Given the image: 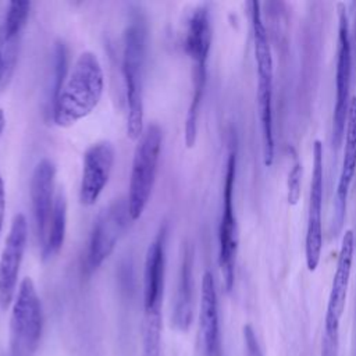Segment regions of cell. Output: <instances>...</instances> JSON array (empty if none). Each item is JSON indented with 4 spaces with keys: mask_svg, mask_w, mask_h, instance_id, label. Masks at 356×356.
<instances>
[{
    "mask_svg": "<svg viewBox=\"0 0 356 356\" xmlns=\"http://www.w3.org/2000/svg\"><path fill=\"white\" fill-rule=\"evenodd\" d=\"M252 14V31H253V49L257 70V89L256 102L257 113L261 129L263 143V161L270 167L274 161V128H273V78L274 63L271 47L268 43L267 29L261 19L260 4L257 1L250 3Z\"/></svg>",
    "mask_w": 356,
    "mask_h": 356,
    "instance_id": "3",
    "label": "cell"
},
{
    "mask_svg": "<svg viewBox=\"0 0 356 356\" xmlns=\"http://www.w3.org/2000/svg\"><path fill=\"white\" fill-rule=\"evenodd\" d=\"M243 341H245L246 356H263L260 350V345L257 342V337L250 324L243 325Z\"/></svg>",
    "mask_w": 356,
    "mask_h": 356,
    "instance_id": "24",
    "label": "cell"
},
{
    "mask_svg": "<svg viewBox=\"0 0 356 356\" xmlns=\"http://www.w3.org/2000/svg\"><path fill=\"white\" fill-rule=\"evenodd\" d=\"M31 3L25 0H13L7 6L3 26L0 31V50L4 57L6 72L13 65V57L15 54V43L26 24L29 15Z\"/></svg>",
    "mask_w": 356,
    "mask_h": 356,
    "instance_id": "19",
    "label": "cell"
},
{
    "mask_svg": "<svg viewBox=\"0 0 356 356\" xmlns=\"http://www.w3.org/2000/svg\"><path fill=\"white\" fill-rule=\"evenodd\" d=\"M353 252L355 234L352 229H346L342 235L337 267L327 302L324 334L321 341V356H339V323L345 310L348 296Z\"/></svg>",
    "mask_w": 356,
    "mask_h": 356,
    "instance_id": "6",
    "label": "cell"
},
{
    "mask_svg": "<svg viewBox=\"0 0 356 356\" xmlns=\"http://www.w3.org/2000/svg\"><path fill=\"white\" fill-rule=\"evenodd\" d=\"M165 228H161L149 245L143 266V316L161 314L164 266H165Z\"/></svg>",
    "mask_w": 356,
    "mask_h": 356,
    "instance_id": "14",
    "label": "cell"
},
{
    "mask_svg": "<svg viewBox=\"0 0 356 356\" xmlns=\"http://www.w3.org/2000/svg\"><path fill=\"white\" fill-rule=\"evenodd\" d=\"M67 61H68V50L63 42H57L54 46V81L51 90V107L67 79Z\"/></svg>",
    "mask_w": 356,
    "mask_h": 356,
    "instance_id": "22",
    "label": "cell"
},
{
    "mask_svg": "<svg viewBox=\"0 0 356 356\" xmlns=\"http://www.w3.org/2000/svg\"><path fill=\"white\" fill-rule=\"evenodd\" d=\"M131 220L127 200L118 199L104 207L96 217L86 252L85 268L88 273L97 270L113 253L122 232Z\"/></svg>",
    "mask_w": 356,
    "mask_h": 356,
    "instance_id": "9",
    "label": "cell"
},
{
    "mask_svg": "<svg viewBox=\"0 0 356 356\" xmlns=\"http://www.w3.org/2000/svg\"><path fill=\"white\" fill-rule=\"evenodd\" d=\"M104 88L102 64L93 51H83L75 60L51 107L53 122L71 127L97 106Z\"/></svg>",
    "mask_w": 356,
    "mask_h": 356,
    "instance_id": "1",
    "label": "cell"
},
{
    "mask_svg": "<svg viewBox=\"0 0 356 356\" xmlns=\"http://www.w3.org/2000/svg\"><path fill=\"white\" fill-rule=\"evenodd\" d=\"M4 214H6V189H4L3 177L0 174V235H1V229H3Z\"/></svg>",
    "mask_w": 356,
    "mask_h": 356,
    "instance_id": "25",
    "label": "cell"
},
{
    "mask_svg": "<svg viewBox=\"0 0 356 356\" xmlns=\"http://www.w3.org/2000/svg\"><path fill=\"white\" fill-rule=\"evenodd\" d=\"M42 305L33 281L25 277L17 289L10 316L11 356H33L42 335Z\"/></svg>",
    "mask_w": 356,
    "mask_h": 356,
    "instance_id": "5",
    "label": "cell"
},
{
    "mask_svg": "<svg viewBox=\"0 0 356 356\" xmlns=\"http://www.w3.org/2000/svg\"><path fill=\"white\" fill-rule=\"evenodd\" d=\"M6 74V64H4V57H3V53L0 50V83H1V79Z\"/></svg>",
    "mask_w": 356,
    "mask_h": 356,
    "instance_id": "26",
    "label": "cell"
},
{
    "mask_svg": "<svg viewBox=\"0 0 356 356\" xmlns=\"http://www.w3.org/2000/svg\"><path fill=\"white\" fill-rule=\"evenodd\" d=\"M114 157V146L107 140L96 142L86 149L79 182V200L82 204L92 206L99 199L108 182Z\"/></svg>",
    "mask_w": 356,
    "mask_h": 356,
    "instance_id": "12",
    "label": "cell"
},
{
    "mask_svg": "<svg viewBox=\"0 0 356 356\" xmlns=\"http://www.w3.org/2000/svg\"><path fill=\"white\" fill-rule=\"evenodd\" d=\"M161 143V128L159 124L152 122L143 129L140 138L138 139V145L135 146L127 196L131 221L140 218L150 200L160 160Z\"/></svg>",
    "mask_w": 356,
    "mask_h": 356,
    "instance_id": "4",
    "label": "cell"
},
{
    "mask_svg": "<svg viewBox=\"0 0 356 356\" xmlns=\"http://www.w3.org/2000/svg\"><path fill=\"white\" fill-rule=\"evenodd\" d=\"M54 178H56V165L50 159H42L33 168L31 177V202H32V214L35 221V228L40 245L44 241L47 225L50 221L54 199Z\"/></svg>",
    "mask_w": 356,
    "mask_h": 356,
    "instance_id": "16",
    "label": "cell"
},
{
    "mask_svg": "<svg viewBox=\"0 0 356 356\" xmlns=\"http://www.w3.org/2000/svg\"><path fill=\"white\" fill-rule=\"evenodd\" d=\"M355 39H356V25H355Z\"/></svg>",
    "mask_w": 356,
    "mask_h": 356,
    "instance_id": "28",
    "label": "cell"
},
{
    "mask_svg": "<svg viewBox=\"0 0 356 356\" xmlns=\"http://www.w3.org/2000/svg\"><path fill=\"white\" fill-rule=\"evenodd\" d=\"M323 143L316 139L313 143V168L310 181V197L309 213L305 238V259L309 271H314L320 263L323 250Z\"/></svg>",
    "mask_w": 356,
    "mask_h": 356,
    "instance_id": "10",
    "label": "cell"
},
{
    "mask_svg": "<svg viewBox=\"0 0 356 356\" xmlns=\"http://www.w3.org/2000/svg\"><path fill=\"white\" fill-rule=\"evenodd\" d=\"M147 31L145 21L136 15L124 33L122 76L127 93V135L138 140L143 132V67Z\"/></svg>",
    "mask_w": 356,
    "mask_h": 356,
    "instance_id": "2",
    "label": "cell"
},
{
    "mask_svg": "<svg viewBox=\"0 0 356 356\" xmlns=\"http://www.w3.org/2000/svg\"><path fill=\"white\" fill-rule=\"evenodd\" d=\"M236 172V150L228 153L224 191H222V213L218 227V264L222 275L225 291L229 292L235 280V259L238 248V228L234 207V185Z\"/></svg>",
    "mask_w": 356,
    "mask_h": 356,
    "instance_id": "8",
    "label": "cell"
},
{
    "mask_svg": "<svg viewBox=\"0 0 356 356\" xmlns=\"http://www.w3.org/2000/svg\"><path fill=\"white\" fill-rule=\"evenodd\" d=\"M67 229V200L65 196L58 192L54 197V204L47 225L46 236L42 243L43 259H50L57 254L64 243Z\"/></svg>",
    "mask_w": 356,
    "mask_h": 356,
    "instance_id": "20",
    "label": "cell"
},
{
    "mask_svg": "<svg viewBox=\"0 0 356 356\" xmlns=\"http://www.w3.org/2000/svg\"><path fill=\"white\" fill-rule=\"evenodd\" d=\"M4 127H6V117H4V111L0 108V134L3 132Z\"/></svg>",
    "mask_w": 356,
    "mask_h": 356,
    "instance_id": "27",
    "label": "cell"
},
{
    "mask_svg": "<svg viewBox=\"0 0 356 356\" xmlns=\"http://www.w3.org/2000/svg\"><path fill=\"white\" fill-rule=\"evenodd\" d=\"M182 44L192 60V67H207L211 47V22L206 6L195 7L188 17Z\"/></svg>",
    "mask_w": 356,
    "mask_h": 356,
    "instance_id": "17",
    "label": "cell"
},
{
    "mask_svg": "<svg viewBox=\"0 0 356 356\" xmlns=\"http://www.w3.org/2000/svg\"><path fill=\"white\" fill-rule=\"evenodd\" d=\"M193 317V250L189 245L184 248L177 292L174 299L172 324L179 331L191 327Z\"/></svg>",
    "mask_w": 356,
    "mask_h": 356,
    "instance_id": "18",
    "label": "cell"
},
{
    "mask_svg": "<svg viewBox=\"0 0 356 356\" xmlns=\"http://www.w3.org/2000/svg\"><path fill=\"white\" fill-rule=\"evenodd\" d=\"M300 181H302V164L295 161L291 171L288 172L286 181V199L289 204H296L300 197Z\"/></svg>",
    "mask_w": 356,
    "mask_h": 356,
    "instance_id": "23",
    "label": "cell"
},
{
    "mask_svg": "<svg viewBox=\"0 0 356 356\" xmlns=\"http://www.w3.org/2000/svg\"><path fill=\"white\" fill-rule=\"evenodd\" d=\"M28 238V224L22 213L14 216L0 256V306L7 309L17 293L19 267Z\"/></svg>",
    "mask_w": 356,
    "mask_h": 356,
    "instance_id": "11",
    "label": "cell"
},
{
    "mask_svg": "<svg viewBox=\"0 0 356 356\" xmlns=\"http://www.w3.org/2000/svg\"><path fill=\"white\" fill-rule=\"evenodd\" d=\"M343 136H345L343 159H342L338 184H337L335 199H334V221H332L334 234H338L342 229L345 214H346L348 195H349V189L356 171V96H353L349 103Z\"/></svg>",
    "mask_w": 356,
    "mask_h": 356,
    "instance_id": "13",
    "label": "cell"
},
{
    "mask_svg": "<svg viewBox=\"0 0 356 356\" xmlns=\"http://www.w3.org/2000/svg\"><path fill=\"white\" fill-rule=\"evenodd\" d=\"M338 15V44L335 72V106L332 114V145L339 147L345 135L346 117L349 110V90L352 76V40L349 17L345 3L337 4Z\"/></svg>",
    "mask_w": 356,
    "mask_h": 356,
    "instance_id": "7",
    "label": "cell"
},
{
    "mask_svg": "<svg viewBox=\"0 0 356 356\" xmlns=\"http://www.w3.org/2000/svg\"><path fill=\"white\" fill-rule=\"evenodd\" d=\"M161 352V314L143 316L142 356H160Z\"/></svg>",
    "mask_w": 356,
    "mask_h": 356,
    "instance_id": "21",
    "label": "cell"
},
{
    "mask_svg": "<svg viewBox=\"0 0 356 356\" xmlns=\"http://www.w3.org/2000/svg\"><path fill=\"white\" fill-rule=\"evenodd\" d=\"M197 346L202 356H220L218 302L214 278L210 271H206L202 277Z\"/></svg>",
    "mask_w": 356,
    "mask_h": 356,
    "instance_id": "15",
    "label": "cell"
}]
</instances>
